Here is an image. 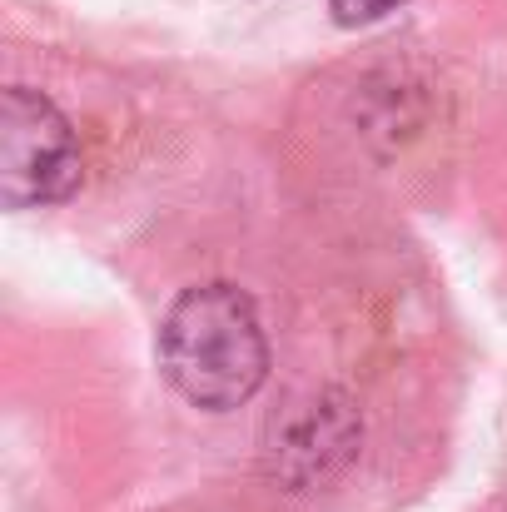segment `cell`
Masks as SVG:
<instances>
[{"label":"cell","instance_id":"obj_3","mask_svg":"<svg viewBox=\"0 0 507 512\" xmlns=\"http://www.w3.org/2000/svg\"><path fill=\"white\" fill-rule=\"evenodd\" d=\"M398 5H403V0H329V10H334L338 25H368V20L398 10Z\"/></svg>","mask_w":507,"mask_h":512},{"label":"cell","instance_id":"obj_2","mask_svg":"<svg viewBox=\"0 0 507 512\" xmlns=\"http://www.w3.org/2000/svg\"><path fill=\"white\" fill-rule=\"evenodd\" d=\"M80 184V145L60 105L30 85L0 95V194L10 209L70 199Z\"/></svg>","mask_w":507,"mask_h":512},{"label":"cell","instance_id":"obj_1","mask_svg":"<svg viewBox=\"0 0 507 512\" xmlns=\"http://www.w3.org/2000/svg\"><path fill=\"white\" fill-rule=\"evenodd\" d=\"M160 368L194 408L224 413L249 403L269 378V339L254 299L234 284L184 289L160 324Z\"/></svg>","mask_w":507,"mask_h":512}]
</instances>
